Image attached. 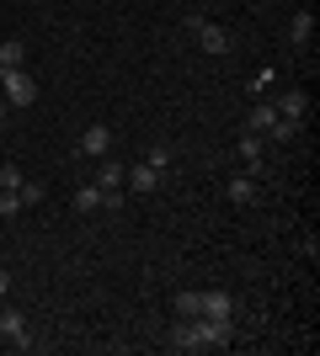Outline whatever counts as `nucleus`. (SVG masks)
Masks as SVG:
<instances>
[{"mask_svg": "<svg viewBox=\"0 0 320 356\" xmlns=\"http://www.w3.org/2000/svg\"><path fill=\"white\" fill-rule=\"evenodd\" d=\"M310 32H315V16H310V11H299V16L289 22V38H294V43H310Z\"/></svg>", "mask_w": 320, "mask_h": 356, "instance_id": "nucleus-13", "label": "nucleus"}, {"mask_svg": "<svg viewBox=\"0 0 320 356\" xmlns=\"http://www.w3.org/2000/svg\"><path fill=\"white\" fill-rule=\"evenodd\" d=\"M6 70H22V43H0V74Z\"/></svg>", "mask_w": 320, "mask_h": 356, "instance_id": "nucleus-16", "label": "nucleus"}, {"mask_svg": "<svg viewBox=\"0 0 320 356\" xmlns=\"http://www.w3.org/2000/svg\"><path fill=\"white\" fill-rule=\"evenodd\" d=\"M123 176H128V165H118L112 154L96 160V186H102V192H123Z\"/></svg>", "mask_w": 320, "mask_h": 356, "instance_id": "nucleus-5", "label": "nucleus"}, {"mask_svg": "<svg viewBox=\"0 0 320 356\" xmlns=\"http://www.w3.org/2000/svg\"><path fill=\"white\" fill-rule=\"evenodd\" d=\"M0 122H6V96H0Z\"/></svg>", "mask_w": 320, "mask_h": 356, "instance_id": "nucleus-21", "label": "nucleus"}, {"mask_svg": "<svg viewBox=\"0 0 320 356\" xmlns=\"http://www.w3.org/2000/svg\"><path fill=\"white\" fill-rule=\"evenodd\" d=\"M273 106H277V118H283V122H299V118H305V90H283Z\"/></svg>", "mask_w": 320, "mask_h": 356, "instance_id": "nucleus-11", "label": "nucleus"}, {"mask_svg": "<svg viewBox=\"0 0 320 356\" xmlns=\"http://www.w3.org/2000/svg\"><path fill=\"white\" fill-rule=\"evenodd\" d=\"M176 319H198V293H182V298H176Z\"/></svg>", "mask_w": 320, "mask_h": 356, "instance_id": "nucleus-19", "label": "nucleus"}, {"mask_svg": "<svg viewBox=\"0 0 320 356\" xmlns=\"http://www.w3.org/2000/svg\"><path fill=\"white\" fill-rule=\"evenodd\" d=\"M0 266H6V255H0Z\"/></svg>", "mask_w": 320, "mask_h": 356, "instance_id": "nucleus-22", "label": "nucleus"}, {"mask_svg": "<svg viewBox=\"0 0 320 356\" xmlns=\"http://www.w3.org/2000/svg\"><path fill=\"white\" fill-rule=\"evenodd\" d=\"M75 208H80V213H96V208H107V192L96 186V181H91V186H80V192H75Z\"/></svg>", "mask_w": 320, "mask_h": 356, "instance_id": "nucleus-12", "label": "nucleus"}, {"mask_svg": "<svg viewBox=\"0 0 320 356\" xmlns=\"http://www.w3.org/2000/svg\"><path fill=\"white\" fill-rule=\"evenodd\" d=\"M22 170H16V165H6V170H0V192H22Z\"/></svg>", "mask_w": 320, "mask_h": 356, "instance_id": "nucleus-18", "label": "nucleus"}, {"mask_svg": "<svg viewBox=\"0 0 320 356\" xmlns=\"http://www.w3.org/2000/svg\"><path fill=\"white\" fill-rule=\"evenodd\" d=\"M187 32H192V38H198V48L203 54H229V32L219 27V22H208V16H187Z\"/></svg>", "mask_w": 320, "mask_h": 356, "instance_id": "nucleus-3", "label": "nucleus"}, {"mask_svg": "<svg viewBox=\"0 0 320 356\" xmlns=\"http://www.w3.org/2000/svg\"><path fill=\"white\" fill-rule=\"evenodd\" d=\"M224 197L235 202V208H251V202L261 197V186H257V176H235V181L224 186Z\"/></svg>", "mask_w": 320, "mask_h": 356, "instance_id": "nucleus-7", "label": "nucleus"}, {"mask_svg": "<svg viewBox=\"0 0 320 356\" xmlns=\"http://www.w3.org/2000/svg\"><path fill=\"white\" fill-rule=\"evenodd\" d=\"M43 202V181H22V208H38Z\"/></svg>", "mask_w": 320, "mask_h": 356, "instance_id": "nucleus-17", "label": "nucleus"}, {"mask_svg": "<svg viewBox=\"0 0 320 356\" xmlns=\"http://www.w3.org/2000/svg\"><path fill=\"white\" fill-rule=\"evenodd\" d=\"M294 128H299V122H283L267 96H261V102L251 106V118H245V134H261V138H267V134H273V138H294Z\"/></svg>", "mask_w": 320, "mask_h": 356, "instance_id": "nucleus-1", "label": "nucleus"}, {"mask_svg": "<svg viewBox=\"0 0 320 356\" xmlns=\"http://www.w3.org/2000/svg\"><path fill=\"white\" fill-rule=\"evenodd\" d=\"M0 335H6L16 351H27V346H32V330H27V319H22L16 309H0Z\"/></svg>", "mask_w": 320, "mask_h": 356, "instance_id": "nucleus-4", "label": "nucleus"}, {"mask_svg": "<svg viewBox=\"0 0 320 356\" xmlns=\"http://www.w3.org/2000/svg\"><path fill=\"white\" fill-rule=\"evenodd\" d=\"M277 86V74L273 70H257V74H251V86H245V90H251V96H257V102H261V96H267V90H273Z\"/></svg>", "mask_w": 320, "mask_h": 356, "instance_id": "nucleus-15", "label": "nucleus"}, {"mask_svg": "<svg viewBox=\"0 0 320 356\" xmlns=\"http://www.w3.org/2000/svg\"><path fill=\"white\" fill-rule=\"evenodd\" d=\"M80 154H91V160L112 154V128H102V122H96V128H86V134H80Z\"/></svg>", "mask_w": 320, "mask_h": 356, "instance_id": "nucleus-6", "label": "nucleus"}, {"mask_svg": "<svg viewBox=\"0 0 320 356\" xmlns=\"http://www.w3.org/2000/svg\"><path fill=\"white\" fill-rule=\"evenodd\" d=\"M6 287H11V277H6V266H0V298H6Z\"/></svg>", "mask_w": 320, "mask_h": 356, "instance_id": "nucleus-20", "label": "nucleus"}, {"mask_svg": "<svg viewBox=\"0 0 320 356\" xmlns=\"http://www.w3.org/2000/svg\"><path fill=\"white\" fill-rule=\"evenodd\" d=\"M123 181H128V192H134V197H144V192H155V186H160V170H150V165H134Z\"/></svg>", "mask_w": 320, "mask_h": 356, "instance_id": "nucleus-10", "label": "nucleus"}, {"mask_svg": "<svg viewBox=\"0 0 320 356\" xmlns=\"http://www.w3.org/2000/svg\"><path fill=\"white\" fill-rule=\"evenodd\" d=\"M144 165L166 176V165H171V144H166V138H160V144H150V154H144Z\"/></svg>", "mask_w": 320, "mask_h": 356, "instance_id": "nucleus-14", "label": "nucleus"}, {"mask_svg": "<svg viewBox=\"0 0 320 356\" xmlns=\"http://www.w3.org/2000/svg\"><path fill=\"white\" fill-rule=\"evenodd\" d=\"M0 96H6V106H32L38 102V80L27 70H6L0 74Z\"/></svg>", "mask_w": 320, "mask_h": 356, "instance_id": "nucleus-2", "label": "nucleus"}, {"mask_svg": "<svg viewBox=\"0 0 320 356\" xmlns=\"http://www.w3.org/2000/svg\"><path fill=\"white\" fill-rule=\"evenodd\" d=\"M235 154H241V165L251 170V176H261V134H241Z\"/></svg>", "mask_w": 320, "mask_h": 356, "instance_id": "nucleus-8", "label": "nucleus"}, {"mask_svg": "<svg viewBox=\"0 0 320 356\" xmlns=\"http://www.w3.org/2000/svg\"><path fill=\"white\" fill-rule=\"evenodd\" d=\"M198 314H203V319H229L235 303H229L224 293H198Z\"/></svg>", "mask_w": 320, "mask_h": 356, "instance_id": "nucleus-9", "label": "nucleus"}]
</instances>
